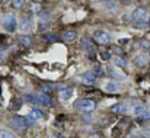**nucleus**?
<instances>
[{
    "mask_svg": "<svg viewBox=\"0 0 150 138\" xmlns=\"http://www.w3.org/2000/svg\"><path fill=\"white\" fill-rule=\"evenodd\" d=\"M74 108H76L77 111L86 113V112H92V111L96 108V103H95L93 100H91V99H80V100H77V102L74 103Z\"/></svg>",
    "mask_w": 150,
    "mask_h": 138,
    "instance_id": "f257e3e1",
    "label": "nucleus"
},
{
    "mask_svg": "<svg viewBox=\"0 0 150 138\" xmlns=\"http://www.w3.org/2000/svg\"><path fill=\"white\" fill-rule=\"evenodd\" d=\"M1 25H3V28H4L7 32L16 31V28H18V19H16L15 13H7V15L3 18Z\"/></svg>",
    "mask_w": 150,
    "mask_h": 138,
    "instance_id": "f03ea898",
    "label": "nucleus"
},
{
    "mask_svg": "<svg viewBox=\"0 0 150 138\" xmlns=\"http://www.w3.org/2000/svg\"><path fill=\"white\" fill-rule=\"evenodd\" d=\"M144 19H149V13L144 7H136L133 12H131V20L136 23V22H140V20H144Z\"/></svg>",
    "mask_w": 150,
    "mask_h": 138,
    "instance_id": "7ed1b4c3",
    "label": "nucleus"
},
{
    "mask_svg": "<svg viewBox=\"0 0 150 138\" xmlns=\"http://www.w3.org/2000/svg\"><path fill=\"white\" fill-rule=\"evenodd\" d=\"M9 125L13 128V130H18V131H22L26 128V124H25V119L22 116H13L10 121H9Z\"/></svg>",
    "mask_w": 150,
    "mask_h": 138,
    "instance_id": "20e7f679",
    "label": "nucleus"
},
{
    "mask_svg": "<svg viewBox=\"0 0 150 138\" xmlns=\"http://www.w3.org/2000/svg\"><path fill=\"white\" fill-rule=\"evenodd\" d=\"M93 38H95V41L98 44H102V45H105V44H108L111 41V35L108 32H105V31H96L93 34Z\"/></svg>",
    "mask_w": 150,
    "mask_h": 138,
    "instance_id": "39448f33",
    "label": "nucleus"
},
{
    "mask_svg": "<svg viewBox=\"0 0 150 138\" xmlns=\"http://www.w3.org/2000/svg\"><path fill=\"white\" fill-rule=\"evenodd\" d=\"M133 63L137 65V67H140V68H143V67H146L147 64H149V55L147 54H137L136 57H134V60H133Z\"/></svg>",
    "mask_w": 150,
    "mask_h": 138,
    "instance_id": "423d86ee",
    "label": "nucleus"
},
{
    "mask_svg": "<svg viewBox=\"0 0 150 138\" xmlns=\"http://www.w3.org/2000/svg\"><path fill=\"white\" fill-rule=\"evenodd\" d=\"M77 80H79L80 83H83V84H93L95 80H96V76H95L93 73H83V74L79 76Z\"/></svg>",
    "mask_w": 150,
    "mask_h": 138,
    "instance_id": "0eeeda50",
    "label": "nucleus"
},
{
    "mask_svg": "<svg viewBox=\"0 0 150 138\" xmlns=\"http://www.w3.org/2000/svg\"><path fill=\"white\" fill-rule=\"evenodd\" d=\"M37 103L38 105H44V106H48V105H52V100L48 94L45 93H37Z\"/></svg>",
    "mask_w": 150,
    "mask_h": 138,
    "instance_id": "6e6552de",
    "label": "nucleus"
},
{
    "mask_svg": "<svg viewBox=\"0 0 150 138\" xmlns=\"http://www.w3.org/2000/svg\"><path fill=\"white\" fill-rule=\"evenodd\" d=\"M103 89L109 93H115L120 90V83L115 82V80H109V82H106V83L103 84Z\"/></svg>",
    "mask_w": 150,
    "mask_h": 138,
    "instance_id": "1a4fd4ad",
    "label": "nucleus"
},
{
    "mask_svg": "<svg viewBox=\"0 0 150 138\" xmlns=\"http://www.w3.org/2000/svg\"><path fill=\"white\" fill-rule=\"evenodd\" d=\"M73 96V89H70V87H63L61 90H60V97L63 99V100H67V99H70Z\"/></svg>",
    "mask_w": 150,
    "mask_h": 138,
    "instance_id": "9d476101",
    "label": "nucleus"
},
{
    "mask_svg": "<svg viewBox=\"0 0 150 138\" xmlns=\"http://www.w3.org/2000/svg\"><path fill=\"white\" fill-rule=\"evenodd\" d=\"M112 112H117V113H125L128 112V108L125 103H117L112 106Z\"/></svg>",
    "mask_w": 150,
    "mask_h": 138,
    "instance_id": "9b49d317",
    "label": "nucleus"
},
{
    "mask_svg": "<svg viewBox=\"0 0 150 138\" xmlns=\"http://www.w3.org/2000/svg\"><path fill=\"white\" fill-rule=\"evenodd\" d=\"M147 111V108L143 105V103H137V105H134L133 106V113L136 115V116H140L143 112H146Z\"/></svg>",
    "mask_w": 150,
    "mask_h": 138,
    "instance_id": "f8f14e48",
    "label": "nucleus"
},
{
    "mask_svg": "<svg viewBox=\"0 0 150 138\" xmlns=\"http://www.w3.org/2000/svg\"><path fill=\"white\" fill-rule=\"evenodd\" d=\"M76 37H77V34H76L74 31H66V32L63 34V39L67 41V42H73V41L76 39Z\"/></svg>",
    "mask_w": 150,
    "mask_h": 138,
    "instance_id": "ddd939ff",
    "label": "nucleus"
},
{
    "mask_svg": "<svg viewBox=\"0 0 150 138\" xmlns=\"http://www.w3.org/2000/svg\"><path fill=\"white\" fill-rule=\"evenodd\" d=\"M108 71H109L111 74H114L115 77H118L120 80H124V79H125V74H122L121 70H118L117 67H108Z\"/></svg>",
    "mask_w": 150,
    "mask_h": 138,
    "instance_id": "4468645a",
    "label": "nucleus"
},
{
    "mask_svg": "<svg viewBox=\"0 0 150 138\" xmlns=\"http://www.w3.org/2000/svg\"><path fill=\"white\" fill-rule=\"evenodd\" d=\"M31 116H34L35 119H42L44 118V112L41 111V109H38V108H34L32 111H31V113H29Z\"/></svg>",
    "mask_w": 150,
    "mask_h": 138,
    "instance_id": "2eb2a0df",
    "label": "nucleus"
},
{
    "mask_svg": "<svg viewBox=\"0 0 150 138\" xmlns=\"http://www.w3.org/2000/svg\"><path fill=\"white\" fill-rule=\"evenodd\" d=\"M80 45L85 46L88 51H92V48H93V45L89 42V39H88V38H82V39H80Z\"/></svg>",
    "mask_w": 150,
    "mask_h": 138,
    "instance_id": "dca6fc26",
    "label": "nucleus"
},
{
    "mask_svg": "<svg viewBox=\"0 0 150 138\" xmlns=\"http://www.w3.org/2000/svg\"><path fill=\"white\" fill-rule=\"evenodd\" d=\"M23 119H25V124H26V127H34V125H35V121H37V119H35L34 116H31V115L25 116Z\"/></svg>",
    "mask_w": 150,
    "mask_h": 138,
    "instance_id": "f3484780",
    "label": "nucleus"
},
{
    "mask_svg": "<svg viewBox=\"0 0 150 138\" xmlns=\"http://www.w3.org/2000/svg\"><path fill=\"white\" fill-rule=\"evenodd\" d=\"M23 4H25V0H12V3H10V6L13 9H21Z\"/></svg>",
    "mask_w": 150,
    "mask_h": 138,
    "instance_id": "a211bd4d",
    "label": "nucleus"
},
{
    "mask_svg": "<svg viewBox=\"0 0 150 138\" xmlns=\"http://www.w3.org/2000/svg\"><path fill=\"white\" fill-rule=\"evenodd\" d=\"M29 10L32 12V13H40L41 12V4H38V3H32L31 6H29Z\"/></svg>",
    "mask_w": 150,
    "mask_h": 138,
    "instance_id": "6ab92c4d",
    "label": "nucleus"
},
{
    "mask_svg": "<svg viewBox=\"0 0 150 138\" xmlns=\"http://www.w3.org/2000/svg\"><path fill=\"white\" fill-rule=\"evenodd\" d=\"M29 25H31V20H29V19H23L19 28H21V31H23V32H25V31H28V29H29Z\"/></svg>",
    "mask_w": 150,
    "mask_h": 138,
    "instance_id": "aec40b11",
    "label": "nucleus"
},
{
    "mask_svg": "<svg viewBox=\"0 0 150 138\" xmlns=\"http://www.w3.org/2000/svg\"><path fill=\"white\" fill-rule=\"evenodd\" d=\"M114 61H115V64H117L118 67H125V64H127V63L124 61V58H122V57H115V58H114Z\"/></svg>",
    "mask_w": 150,
    "mask_h": 138,
    "instance_id": "412c9836",
    "label": "nucleus"
},
{
    "mask_svg": "<svg viewBox=\"0 0 150 138\" xmlns=\"http://www.w3.org/2000/svg\"><path fill=\"white\" fill-rule=\"evenodd\" d=\"M25 99H26V102H29V103L38 105V103H37V96H35V94H25Z\"/></svg>",
    "mask_w": 150,
    "mask_h": 138,
    "instance_id": "4be33fe9",
    "label": "nucleus"
},
{
    "mask_svg": "<svg viewBox=\"0 0 150 138\" xmlns=\"http://www.w3.org/2000/svg\"><path fill=\"white\" fill-rule=\"evenodd\" d=\"M0 138H15V135H13V132L3 130V131H0Z\"/></svg>",
    "mask_w": 150,
    "mask_h": 138,
    "instance_id": "5701e85b",
    "label": "nucleus"
},
{
    "mask_svg": "<svg viewBox=\"0 0 150 138\" xmlns=\"http://www.w3.org/2000/svg\"><path fill=\"white\" fill-rule=\"evenodd\" d=\"M82 121H83V122H93V116L89 115V112H86V113H83Z\"/></svg>",
    "mask_w": 150,
    "mask_h": 138,
    "instance_id": "b1692460",
    "label": "nucleus"
},
{
    "mask_svg": "<svg viewBox=\"0 0 150 138\" xmlns=\"http://www.w3.org/2000/svg\"><path fill=\"white\" fill-rule=\"evenodd\" d=\"M38 18H40L41 20H45V19L50 18V13H48V12H40V13H38Z\"/></svg>",
    "mask_w": 150,
    "mask_h": 138,
    "instance_id": "393cba45",
    "label": "nucleus"
},
{
    "mask_svg": "<svg viewBox=\"0 0 150 138\" xmlns=\"http://www.w3.org/2000/svg\"><path fill=\"white\" fill-rule=\"evenodd\" d=\"M139 119H142V121H147V119H150V112H149V111L143 112V113L139 116Z\"/></svg>",
    "mask_w": 150,
    "mask_h": 138,
    "instance_id": "a878e982",
    "label": "nucleus"
},
{
    "mask_svg": "<svg viewBox=\"0 0 150 138\" xmlns=\"http://www.w3.org/2000/svg\"><path fill=\"white\" fill-rule=\"evenodd\" d=\"M21 42H22V44H23V45H31V39H29V38H28V37H25V35H22V37H21Z\"/></svg>",
    "mask_w": 150,
    "mask_h": 138,
    "instance_id": "bb28decb",
    "label": "nucleus"
},
{
    "mask_svg": "<svg viewBox=\"0 0 150 138\" xmlns=\"http://www.w3.org/2000/svg\"><path fill=\"white\" fill-rule=\"evenodd\" d=\"M100 58H102V60H109V58H111V54L106 52V51H102V52H100Z\"/></svg>",
    "mask_w": 150,
    "mask_h": 138,
    "instance_id": "cd10ccee",
    "label": "nucleus"
},
{
    "mask_svg": "<svg viewBox=\"0 0 150 138\" xmlns=\"http://www.w3.org/2000/svg\"><path fill=\"white\" fill-rule=\"evenodd\" d=\"M93 74H95L96 77H99V76H102V74H103V71H102L99 67H98V68H95V70H93Z\"/></svg>",
    "mask_w": 150,
    "mask_h": 138,
    "instance_id": "c85d7f7f",
    "label": "nucleus"
},
{
    "mask_svg": "<svg viewBox=\"0 0 150 138\" xmlns=\"http://www.w3.org/2000/svg\"><path fill=\"white\" fill-rule=\"evenodd\" d=\"M142 46H144V48H149L150 44L147 42V41H142Z\"/></svg>",
    "mask_w": 150,
    "mask_h": 138,
    "instance_id": "c756f323",
    "label": "nucleus"
},
{
    "mask_svg": "<svg viewBox=\"0 0 150 138\" xmlns=\"http://www.w3.org/2000/svg\"><path fill=\"white\" fill-rule=\"evenodd\" d=\"M146 135H147V137H150V130H147V131H146Z\"/></svg>",
    "mask_w": 150,
    "mask_h": 138,
    "instance_id": "7c9ffc66",
    "label": "nucleus"
}]
</instances>
